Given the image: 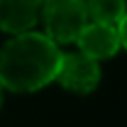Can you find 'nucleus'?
<instances>
[{
    "instance_id": "nucleus-1",
    "label": "nucleus",
    "mask_w": 127,
    "mask_h": 127,
    "mask_svg": "<svg viewBox=\"0 0 127 127\" xmlns=\"http://www.w3.org/2000/svg\"><path fill=\"white\" fill-rule=\"evenodd\" d=\"M61 50L38 31L12 35L0 50V85L7 92L28 94L54 82Z\"/></svg>"
},
{
    "instance_id": "nucleus-2",
    "label": "nucleus",
    "mask_w": 127,
    "mask_h": 127,
    "mask_svg": "<svg viewBox=\"0 0 127 127\" xmlns=\"http://www.w3.org/2000/svg\"><path fill=\"white\" fill-rule=\"evenodd\" d=\"M40 21L50 40L57 45H71L90 21L87 5L85 0H42Z\"/></svg>"
},
{
    "instance_id": "nucleus-3",
    "label": "nucleus",
    "mask_w": 127,
    "mask_h": 127,
    "mask_svg": "<svg viewBox=\"0 0 127 127\" xmlns=\"http://www.w3.org/2000/svg\"><path fill=\"white\" fill-rule=\"evenodd\" d=\"M54 80L59 82L64 90L75 92V94H90L96 90L101 80V66L96 59L78 52H61L59 66H57Z\"/></svg>"
},
{
    "instance_id": "nucleus-4",
    "label": "nucleus",
    "mask_w": 127,
    "mask_h": 127,
    "mask_svg": "<svg viewBox=\"0 0 127 127\" xmlns=\"http://www.w3.org/2000/svg\"><path fill=\"white\" fill-rule=\"evenodd\" d=\"M75 45L82 54L92 57L96 61L113 59L125 47V24L111 26V24H96L87 21L80 35L75 38Z\"/></svg>"
},
{
    "instance_id": "nucleus-5",
    "label": "nucleus",
    "mask_w": 127,
    "mask_h": 127,
    "mask_svg": "<svg viewBox=\"0 0 127 127\" xmlns=\"http://www.w3.org/2000/svg\"><path fill=\"white\" fill-rule=\"evenodd\" d=\"M42 0H0V31L17 35L33 31L40 21Z\"/></svg>"
},
{
    "instance_id": "nucleus-6",
    "label": "nucleus",
    "mask_w": 127,
    "mask_h": 127,
    "mask_svg": "<svg viewBox=\"0 0 127 127\" xmlns=\"http://www.w3.org/2000/svg\"><path fill=\"white\" fill-rule=\"evenodd\" d=\"M85 5L90 21L111 26L125 24V0H85Z\"/></svg>"
},
{
    "instance_id": "nucleus-7",
    "label": "nucleus",
    "mask_w": 127,
    "mask_h": 127,
    "mask_svg": "<svg viewBox=\"0 0 127 127\" xmlns=\"http://www.w3.org/2000/svg\"><path fill=\"white\" fill-rule=\"evenodd\" d=\"M2 94H5V90H2V85H0V106H2Z\"/></svg>"
}]
</instances>
